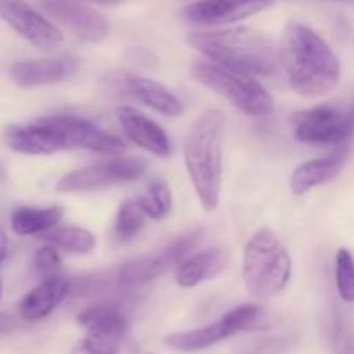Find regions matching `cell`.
I'll list each match as a JSON object with an SVG mask.
<instances>
[{
	"mask_svg": "<svg viewBox=\"0 0 354 354\" xmlns=\"http://www.w3.org/2000/svg\"><path fill=\"white\" fill-rule=\"evenodd\" d=\"M3 142L14 152L26 156H50L76 149L106 156H120L127 151L124 142L116 135L82 118L62 114L10 124L3 131Z\"/></svg>",
	"mask_w": 354,
	"mask_h": 354,
	"instance_id": "obj_1",
	"label": "cell"
},
{
	"mask_svg": "<svg viewBox=\"0 0 354 354\" xmlns=\"http://www.w3.org/2000/svg\"><path fill=\"white\" fill-rule=\"evenodd\" d=\"M280 61L290 88L315 99L334 92L341 80V62L330 45L310 26L289 23L280 45Z\"/></svg>",
	"mask_w": 354,
	"mask_h": 354,
	"instance_id": "obj_2",
	"label": "cell"
},
{
	"mask_svg": "<svg viewBox=\"0 0 354 354\" xmlns=\"http://www.w3.org/2000/svg\"><path fill=\"white\" fill-rule=\"evenodd\" d=\"M187 41L209 61L245 75L270 76L279 68L280 55L273 41L254 28L192 31Z\"/></svg>",
	"mask_w": 354,
	"mask_h": 354,
	"instance_id": "obj_3",
	"label": "cell"
},
{
	"mask_svg": "<svg viewBox=\"0 0 354 354\" xmlns=\"http://www.w3.org/2000/svg\"><path fill=\"white\" fill-rule=\"evenodd\" d=\"M227 118L220 109H207L196 120L183 142V161L201 206H218L223 175V135Z\"/></svg>",
	"mask_w": 354,
	"mask_h": 354,
	"instance_id": "obj_4",
	"label": "cell"
},
{
	"mask_svg": "<svg viewBox=\"0 0 354 354\" xmlns=\"http://www.w3.org/2000/svg\"><path fill=\"white\" fill-rule=\"evenodd\" d=\"M292 259L275 232L261 228L248 241L242 254V280L252 297L273 299L286 290Z\"/></svg>",
	"mask_w": 354,
	"mask_h": 354,
	"instance_id": "obj_5",
	"label": "cell"
},
{
	"mask_svg": "<svg viewBox=\"0 0 354 354\" xmlns=\"http://www.w3.org/2000/svg\"><path fill=\"white\" fill-rule=\"evenodd\" d=\"M190 71L196 82L223 97L245 116L263 118L273 111L272 95L256 76L235 71L209 59L196 61Z\"/></svg>",
	"mask_w": 354,
	"mask_h": 354,
	"instance_id": "obj_6",
	"label": "cell"
},
{
	"mask_svg": "<svg viewBox=\"0 0 354 354\" xmlns=\"http://www.w3.org/2000/svg\"><path fill=\"white\" fill-rule=\"evenodd\" d=\"M85 335L73 346L71 354H120L127 334V318L113 303H100L80 313Z\"/></svg>",
	"mask_w": 354,
	"mask_h": 354,
	"instance_id": "obj_7",
	"label": "cell"
},
{
	"mask_svg": "<svg viewBox=\"0 0 354 354\" xmlns=\"http://www.w3.org/2000/svg\"><path fill=\"white\" fill-rule=\"evenodd\" d=\"M201 237H203V228L196 227L187 230L165 248L127 263L118 273V282L124 287H137L165 275L185 259V256L199 244Z\"/></svg>",
	"mask_w": 354,
	"mask_h": 354,
	"instance_id": "obj_8",
	"label": "cell"
},
{
	"mask_svg": "<svg viewBox=\"0 0 354 354\" xmlns=\"http://www.w3.org/2000/svg\"><path fill=\"white\" fill-rule=\"evenodd\" d=\"M294 138L310 145H339L354 131V118L334 106H317L290 116Z\"/></svg>",
	"mask_w": 354,
	"mask_h": 354,
	"instance_id": "obj_9",
	"label": "cell"
},
{
	"mask_svg": "<svg viewBox=\"0 0 354 354\" xmlns=\"http://www.w3.org/2000/svg\"><path fill=\"white\" fill-rule=\"evenodd\" d=\"M145 168H147V165H145L144 159H113V161L85 166V168L68 173V175H64L59 180L55 190L57 192L71 194L123 185V183L140 178L145 173Z\"/></svg>",
	"mask_w": 354,
	"mask_h": 354,
	"instance_id": "obj_10",
	"label": "cell"
},
{
	"mask_svg": "<svg viewBox=\"0 0 354 354\" xmlns=\"http://www.w3.org/2000/svg\"><path fill=\"white\" fill-rule=\"evenodd\" d=\"M0 16L31 45L54 50L64 41V33L26 0H0Z\"/></svg>",
	"mask_w": 354,
	"mask_h": 354,
	"instance_id": "obj_11",
	"label": "cell"
},
{
	"mask_svg": "<svg viewBox=\"0 0 354 354\" xmlns=\"http://www.w3.org/2000/svg\"><path fill=\"white\" fill-rule=\"evenodd\" d=\"M38 6L59 24L68 28L75 38L97 44L109 33V21L106 16L85 3V0H37Z\"/></svg>",
	"mask_w": 354,
	"mask_h": 354,
	"instance_id": "obj_12",
	"label": "cell"
},
{
	"mask_svg": "<svg viewBox=\"0 0 354 354\" xmlns=\"http://www.w3.org/2000/svg\"><path fill=\"white\" fill-rule=\"evenodd\" d=\"M277 0H197L183 9V17L199 26L234 24L270 9Z\"/></svg>",
	"mask_w": 354,
	"mask_h": 354,
	"instance_id": "obj_13",
	"label": "cell"
},
{
	"mask_svg": "<svg viewBox=\"0 0 354 354\" xmlns=\"http://www.w3.org/2000/svg\"><path fill=\"white\" fill-rule=\"evenodd\" d=\"M78 69V59L73 55H55V57L26 59L14 62L9 75L16 85L24 88L52 85L69 78Z\"/></svg>",
	"mask_w": 354,
	"mask_h": 354,
	"instance_id": "obj_14",
	"label": "cell"
},
{
	"mask_svg": "<svg viewBox=\"0 0 354 354\" xmlns=\"http://www.w3.org/2000/svg\"><path fill=\"white\" fill-rule=\"evenodd\" d=\"M116 118L123 133L138 147L145 149L158 158H168L171 154V142L166 131L158 123L145 116L142 111L131 106L118 107Z\"/></svg>",
	"mask_w": 354,
	"mask_h": 354,
	"instance_id": "obj_15",
	"label": "cell"
},
{
	"mask_svg": "<svg viewBox=\"0 0 354 354\" xmlns=\"http://www.w3.org/2000/svg\"><path fill=\"white\" fill-rule=\"evenodd\" d=\"M69 290L71 282L68 277L61 273L47 277L23 297L19 304L21 317L28 322L44 320L66 299Z\"/></svg>",
	"mask_w": 354,
	"mask_h": 354,
	"instance_id": "obj_16",
	"label": "cell"
},
{
	"mask_svg": "<svg viewBox=\"0 0 354 354\" xmlns=\"http://www.w3.org/2000/svg\"><path fill=\"white\" fill-rule=\"evenodd\" d=\"M348 159V149H339L320 159H311L294 169L290 176V190L294 196H303L315 187L332 182L342 171Z\"/></svg>",
	"mask_w": 354,
	"mask_h": 354,
	"instance_id": "obj_17",
	"label": "cell"
},
{
	"mask_svg": "<svg viewBox=\"0 0 354 354\" xmlns=\"http://www.w3.org/2000/svg\"><path fill=\"white\" fill-rule=\"evenodd\" d=\"M127 88L135 99L140 100L144 106L151 107L156 113L162 114L168 118H178L182 116L185 107L183 102L162 83L156 82V80L145 78V76L138 75H128L127 80Z\"/></svg>",
	"mask_w": 354,
	"mask_h": 354,
	"instance_id": "obj_18",
	"label": "cell"
},
{
	"mask_svg": "<svg viewBox=\"0 0 354 354\" xmlns=\"http://www.w3.org/2000/svg\"><path fill=\"white\" fill-rule=\"evenodd\" d=\"M235 335V330L232 325L221 317V320L214 322V324L206 325V327L194 328V330L185 332H175L169 334L165 339V344L169 349L182 353H194L201 351V349H207L211 346L218 344V342L225 341V339Z\"/></svg>",
	"mask_w": 354,
	"mask_h": 354,
	"instance_id": "obj_19",
	"label": "cell"
},
{
	"mask_svg": "<svg viewBox=\"0 0 354 354\" xmlns=\"http://www.w3.org/2000/svg\"><path fill=\"white\" fill-rule=\"evenodd\" d=\"M227 263V254L223 249H207L199 254L187 258L176 266L175 279L176 283L183 289L199 286L206 279L218 275Z\"/></svg>",
	"mask_w": 354,
	"mask_h": 354,
	"instance_id": "obj_20",
	"label": "cell"
},
{
	"mask_svg": "<svg viewBox=\"0 0 354 354\" xmlns=\"http://www.w3.org/2000/svg\"><path fill=\"white\" fill-rule=\"evenodd\" d=\"M64 216L62 206L31 207L19 206L12 211L10 227L17 235H41L57 227Z\"/></svg>",
	"mask_w": 354,
	"mask_h": 354,
	"instance_id": "obj_21",
	"label": "cell"
},
{
	"mask_svg": "<svg viewBox=\"0 0 354 354\" xmlns=\"http://www.w3.org/2000/svg\"><path fill=\"white\" fill-rule=\"evenodd\" d=\"M41 241L55 245L71 254H88L95 248V237L86 228L75 227V225H62V227L50 228L45 234L38 235Z\"/></svg>",
	"mask_w": 354,
	"mask_h": 354,
	"instance_id": "obj_22",
	"label": "cell"
},
{
	"mask_svg": "<svg viewBox=\"0 0 354 354\" xmlns=\"http://www.w3.org/2000/svg\"><path fill=\"white\" fill-rule=\"evenodd\" d=\"M147 214L142 209L137 199H127L121 203L120 209L116 214V225H114V234L120 242H128L140 234L142 228L145 227Z\"/></svg>",
	"mask_w": 354,
	"mask_h": 354,
	"instance_id": "obj_23",
	"label": "cell"
},
{
	"mask_svg": "<svg viewBox=\"0 0 354 354\" xmlns=\"http://www.w3.org/2000/svg\"><path fill=\"white\" fill-rule=\"evenodd\" d=\"M137 201L142 206V209L145 211V214L156 221L162 220V218L171 211L173 206L171 190H169V187L166 185L165 182H161V180L152 182L147 194L137 197Z\"/></svg>",
	"mask_w": 354,
	"mask_h": 354,
	"instance_id": "obj_24",
	"label": "cell"
},
{
	"mask_svg": "<svg viewBox=\"0 0 354 354\" xmlns=\"http://www.w3.org/2000/svg\"><path fill=\"white\" fill-rule=\"evenodd\" d=\"M335 286L344 303H354V258L348 249H339L335 256Z\"/></svg>",
	"mask_w": 354,
	"mask_h": 354,
	"instance_id": "obj_25",
	"label": "cell"
},
{
	"mask_svg": "<svg viewBox=\"0 0 354 354\" xmlns=\"http://www.w3.org/2000/svg\"><path fill=\"white\" fill-rule=\"evenodd\" d=\"M223 318L232 325L235 334H239V332L254 330L261 327L265 320V310L259 304H242L225 313Z\"/></svg>",
	"mask_w": 354,
	"mask_h": 354,
	"instance_id": "obj_26",
	"label": "cell"
},
{
	"mask_svg": "<svg viewBox=\"0 0 354 354\" xmlns=\"http://www.w3.org/2000/svg\"><path fill=\"white\" fill-rule=\"evenodd\" d=\"M33 265H35V272L40 273L44 279H47V277H52V275H57L62 265L61 254H59L57 248L48 244L38 249V251L35 252Z\"/></svg>",
	"mask_w": 354,
	"mask_h": 354,
	"instance_id": "obj_27",
	"label": "cell"
},
{
	"mask_svg": "<svg viewBox=\"0 0 354 354\" xmlns=\"http://www.w3.org/2000/svg\"><path fill=\"white\" fill-rule=\"evenodd\" d=\"M290 346H292V342L289 337L266 339V341H261L245 349L242 354H286L290 349Z\"/></svg>",
	"mask_w": 354,
	"mask_h": 354,
	"instance_id": "obj_28",
	"label": "cell"
},
{
	"mask_svg": "<svg viewBox=\"0 0 354 354\" xmlns=\"http://www.w3.org/2000/svg\"><path fill=\"white\" fill-rule=\"evenodd\" d=\"M334 354H354V330L346 324H339L335 330Z\"/></svg>",
	"mask_w": 354,
	"mask_h": 354,
	"instance_id": "obj_29",
	"label": "cell"
},
{
	"mask_svg": "<svg viewBox=\"0 0 354 354\" xmlns=\"http://www.w3.org/2000/svg\"><path fill=\"white\" fill-rule=\"evenodd\" d=\"M14 328H16V322H14V318L10 317V315L2 313V311H0V334H9V332H12Z\"/></svg>",
	"mask_w": 354,
	"mask_h": 354,
	"instance_id": "obj_30",
	"label": "cell"
},
{
	"mask_svg": "<svg viewBox=\"0 0 354 354\" xmlns=\"http://www.w3.org/2000/svg\"><path fill=\"white\" fill-rule=\"evenodd\" d=\"M7 258V234L2 227H0V265L3 259Z\"/></svg>",
	"mask_w": 354,
	"mask_h": 354,
	"instance_id": "obj_31",
	"label": "cell"
},
{
	"mask_svg": "<svg viewBox=\"0 0 354 354\" xmlns=\"http://www.w3.org/2000/svg\"><path fill=\"white\" fill-rule=\"evenodd\" d=\"M85 2H95V3H114L120 0H85Z\"/></svg>",
	"mask_w": 354,
	"mask_h": 354,
	"instance_id": "obj_32",
	"label": "cell"
},
{
	"mask_svg": "<svg viewBox=\"0 0 354 354\" xmlns=\"http://www.w3.org/2000/svg\"><path fill=\"white\" fill-rule=\"evenodd\" d=\"M337 2H344V3H353V6H354V0H337Z\"/></svg>",
	"mask_w": 354,
	"mask_h": 354,
	"instance_id": "obj_33",
	"label": "cell"
},
{
	"mask_svg": "<svg viewBox=\"0 0 354 354\" xmlns=\"http://www.w3.org/2000/svg\"><path fill=\"white\" fill-rule=\"evenodd\" d=\"M0 297H2V280H0Z\"/></svg>",
	"mask_w": 354,
	"mask_h": 354,
	"instance_id": "obj_34",
	"label": "cell"
}]
</instances>
